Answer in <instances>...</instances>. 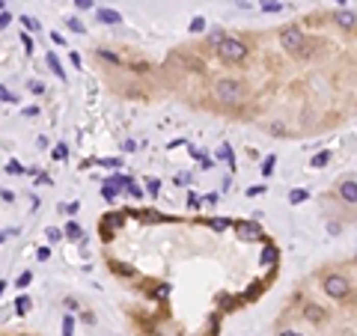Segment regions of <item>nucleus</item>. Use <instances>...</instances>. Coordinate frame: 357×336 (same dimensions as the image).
<instances>
[{
	"instance_id": "obj_1",
	"label": "nucleus",
	"mask_w": 357,
	"mask_h": 336,
	"mask_svg": "<svg viewBox=\"0 0 357 336\" xmlns=\"http://www.w3.org/2000/svg\"><path fill=\"white\" fill-rule=\"evenodd\" d=\"M218 54H221L223 63H244V57H247V45H244V42H238V39H223L221 45H218Z\"/></svg>"
},
{
	"instance_id": "obj_2",
	"label": "nucleus",
	"mask_w": 357,
	"mask_h": 336,
	"mask_svg": "<svg viewBox=\"0 0 357 336\" xmlns=\"http://www.w3.org/2000/svg\"><path fill=\"white\" fill-rule=\"evenodd\" d=\"M215 95L221 98L223 105H235L238 98L244 95V89H241V84H238V81L223 77V81H218V84H215Z\"/></svg>"
},
{
	"instance_id": "obj_3",
	"label": "nucleus",
	"mask_w": 357,
	"mask_h": 336,
	"mask_svg": "<svg viewBox=\"0 0 357 336\" xmlns=\"http://www.w3.org/2000/svg\"><path fill=\"white\" fill-rule=\"evenodd\" d=\"M322 289H324V295H330V298H337V301L348 298V292H351L348 280H345V277H340V274H330V277H324Z\"/></svg>"
},
{
	"instance_id": "obj_4",
	"label": "nucleus",
	"mask_w": 357,
	"mask_h": 336,
	"mask_svg": "<svg viewBox=\"0 0 357 336\" xmlns=\"http://www.w3.org/2000/svg\"><path fill=\"white\" fill-rule=\"evenodd\" d=\"M280 45H283L289 54H301V57H304V33H301L298 27H286V30L280 33Z\"/></svg>"
},
{
	"instance_id": "obj_5",
	"label": "nucleus",
	"mask_w": 357,
	"mask_h": 336,
	"mask_svg": "<svg viewBox=\"0 0 357 336\" xmlns=\"http://www.w3.org/2000/svg\"><path fill=\"white\" fill-rule=\"evenodd\" d=\"M128 182H131V178H125V176H113V178H110V182H104V188H102V196H104V199H107V202H110V199L116 196V188H125Z\"/></svg>"
},
{
	"instance_id": "obj_6",
	"label": "nucleus",
	"mask_w": 357,
	"mask_h": 336,
	"mask_svg": "<svg viewBox=\"0 0 357 336\" xmlns=\"http://www.w3.org/2000/svg\"><path fill=\"white\" fill-rule=\"evenodd\" d=\"M235 229H238V238H241V241H256V238H262L256 223H235Z\"/></svg>"
},
{
	"instance_id": "obj_7",
	"label": "nucleus",
	"mask_w": 357,
	"mask_h": 336,
	"mask_svg": "<svg viewBox=\"0 0 357 336\" xmlns=\"http://www.w3.org/2000/svg\"><path fill=\"white\" fill-rule=\"evenodd\" d=\"M340 196L345 199V202H351V205H354V202H357V182H351V178L340 182Z\"/></svg>"
},
{
	"instance_id": "obj_8",
	"label": "nucleus",
	"mask_w": 357,
	"mask_h": 336,
	"mask_svg": "<svg viewBox=\"0 0 357 336\" xmlns=\"http://www.w3.org/2000/svg\"><path fill=\"white\" fill-rule=\"evenodd\" d=\"M96 18H99L102 24H122V15H119L116 9H99Z\"/></svg>"
},
{
	"instance_id": "obj_9",
	"label": "nucleus",
	"mask_w": 357,
	"mask_h": 336,
	"mask_svg": "<svg viewBox=\"0 0 357 336\" xmlns=\"http://www.w3.org/2000/svg\"><path fill=\"white\" fill-rule=\"evenodd\" d=\"M334 21H337L340 27H345V30H351V27H354V24H357L354 12H337V15H334Z\"/></svg>"
},
{
	"instance_id": "obj_10",
	"label": "nucleus",
	"mask_w": 357,
	"mask_h": 336,
	"mask_svg": "<svg viewBox=\"0 0 357 336\" xmlns=\"http://www.w3.org/2000/svg\"><path fill=\"white\" fill-rule=\"evenodd\" d=\"M45 63H48V69L60 77V81H66V71H63V66H60V60H57V54H48L45 57Z\"/></svg>"
},
{
	"instance_id": "obj_11",
	"label": "nucleus",
	"mask_w": 357,
	"mask_h": 336,
	"mask_svg": "<svg viewBox=\"0 0 357 336\" xmlns=\"http://www.w3.org/2000/svg\"><path fill=\"white\" fill-rule=\"evenodd\" d=\"M304 316L313 321V324H319V321H324V309L322 306H316V303H310V306L304 309Z\"/></svg>"
},
{
	"instance_id": "obj_12",
	"label": "nucleus",
	"mask_w": 357,
	"mask_h": 336,
	"mask_svg": "<svg viewBox=\"0 0 357 336\" xmlns=\"http://www.w3.org/2000/svg\"><path fill=\"white\" fill-rule=\"evenodd\" d=\"M63 235H68V238H75V241H81V238H86V235H84V229H81V226H78L75 220H68V223H66V229H63Z\"/></svg>"
},
{
	"instance_id": "obj_13",
	"label": "nucleus",
	"mask_w": 357,
	"mask_h": 336,
	"mask_svg": "<svg viewBox=\"0 0 357 336\" xmlns=\"http://www.w3.org/2000/svg\"><path fill=\"white\" fill-rule=\"evenodd\" d=\"M30 306H33L30 298H27V295H21V298L15 301V313H18V316H24V313H30Z\"/></svg>"
},
{
	"instance_id": "obj_14",
	"label": "nucleus",
	"mask_w": 357,
	"mask_h": 336,
	"mask_svg": "<svg viewBox=\"0 0 357 336\" xmlns=\"http://www.w3.org/2000/svg\"><path fill=\"white\" fill-rule=\"evenodd\" d=\"M0 101H6V105H15L18 95H15V92H12L9 87H3V84H0Z\"/></svg>"
},
{
	"instance_id": "obj_15",
	"label": "nucleus",
	"mask_w": 357,
	"mask_h": 336,
	"mask_svg": "<svg viewBox=\"0 0 357 336\" xmlns=\"http://www.w3.org/2000/svg\"><path fill=\"white\" fill-rule=\"evenodd\" d=\"M18 21H21V24H24V27H27V30H30V33H39V21H36V18H30V15H21L18 18Z\"/></svg>"
},
{
	"instance_id": "obj_16",
	"label": "nucleus",
	"mask_w": 357,
	"mask_h": 336,
	"mask_svg": "<svg viewBox=\"0 0 357 336\" xmlns=\"http://www.w3.org/2000/svg\"><path fill=\"white\" fill-rule=\"evenodd\" d=\"M274 167H277V158H274V155H271V158H265V161H262V176H271Z\"/></svg>"
},
{
	"instance_id": "obj_17",
	"label": "nucleus",
	"mask_w": 357,
	"mask_h": 336,
	"mask_svg": "<svg viewBox=\"0 0 357 336\" xmlns=\"http://www.w3.org/2000/svg\"><path fill=\"white\" fill-rule=\"evenodd\" d=\"M203 30H205V18L197 15L194 21H191V33H203Z\"/></svg>"
},
{
	"instance_id": "obj_18",
	"label": "nucleus",
	"mask_w": 357,
	"mask_h": 336,
	"mask_svg": "<svg viewBox=\"0 0 357 336\" xmlns=\"http://www.w3.org/2000/svg\"><path fill=\"white\" fill-rule=\"evenodd\" d=\"M6 173H12V176H21V173H27V170H24V167H21V164L12 158L9 164H6Z\"/></svg>"
},
{
	"instance_id": "obj_19",
	"label": "nucleus",
	"mask_w": 357,
	"mask_h": 336,
	"mask_svg": "<svg viewBox=\"0 0 357 336\" xmlns=\"http://www.w3.org/2000/svg\"><path fill=\"white\" fill-rule=\"evenodd\" d=\"M306 196H310V194H306L304 188H298V191H292V194H289V202H295V205H298V202H304Z\"/></svg>"
},
{
	"instance_id": "obj_20",
	"label": "nucleus",
	"mask_w": 357,
	"mask_h": 336,
	"mask_svg": "<svg viewBox=\"0 0 357 336\" xmlns=\"http://www.w3.org/2000/svg\"><path fill=\"white\" fill-rule=\"evenodd\" d=\"M51 155H54V161H66V158H68V149L63 146V143H60V146H54Z\"/></svg>"
},
{
	"instance_id": "obj_21",
	"label": "nucleus",
	"mask_w": 357,
	"mask_h": 336,
	"mask_svg": "<svg viewBox=\"0 0 357 336\" xmlns=\"http://www.w3.org/2000/svg\"><path fill=\"white\" fill-rule=\"evenodd\" d=\"M30 280H33V274H30V271H24V274L15 280V286H18V289H27V286H30Z\"/></svg>"
},
{
	"instance_id": "obj_22",
	"label": "nucleus",
	"mask_w": 357,
	"mask_h": 336,
	"mask_svg": "<svg viewBox=\"0 0 357 336\" xmlns=\"http://www.w3.org/2000/svg\"><path fill=\"white\" fill-rule=\"evenodd\" d=\"M327 161H330V152H319V155L313 158V167H324Z\"/></svg>"
},
{
	"instance_id": "obj_23",
	"label": "nucleus",
	"mask_w": 357,
	"mask_h": 336,
	"mask_svg": "<svg viewBox=\"0 0 357 336\" xmlns=\"http://www.w3.org/2000/svg\"><path fill=\"white\" fill-rule=\"evenodd\" d=\"M158 191H161V182H158V178H149V182H146V194H158Z\"/></svg>"
},
{
	"instance_id": "obj_24",
	"label": "nucleus",
	"mask_w": 357,
	"mask_h": 336,
	"mask_svg": "<svg viewBox=\"0 0 357 336\" xmlns=\"http://www.w3.org/2000/svg\"><path fill=\"white\" fill-rule=\"evenodd\" d=\"M66 24H68V30H75V33H84V24H81V18H68Z\"/></svg>"
},
{
	"instance_id": "obj_25",
	"label": "nucleus",
	"mask_w": 357,
	"mask_h": 336,
	"mask_svg": "<svg viewBox=\"0 0 357 336\" xmlns=\"http://www.w3.org/2000/svg\"><path fill=\"white\" fill-rule=\"evenodd\" d=\"M45 235H48V241H60V238H63V232L57 229V226H48V229H45Z\"/></svg>"
},
{
	"instance_id": "obj_26",
	"label": "nucleus",
	"mask_w": 357,
	"mask_h": 336,
	"mask_svg": "<svg viewBox=\"0 0 357 336\" xmlns=\"http://www.w3.org/2000/svg\"><path fill=\"white\" fill-rule=\"evenodd\" d=\"M262 9H265V12H280L283 6H280L277 0H265V3H262Z\"/></svg>"
},
{
	"instance_id": "obj_27",
	"label": "nucleus",
	"mask_w": 357,
	"mask_h": 336,
	"mask_svg": "<svg viewBox=\"0 0 357 336\" xmlns=\"http://www.w3.org/2000/svg\"><path fill=\"white\" fill-rule=\"evenodd\" d=\"M72 327H75V321H72V316H66L63 319V336H72Z\"/></svg>"
},
{
	"instance_id": "obj_28",
	"label": "nucleus",
	"mask_w": 357,
	"mask_h": 336,
	"mask_svg": "<svg viewBox=\"0 0 357 336\" xmlns=\"http://www.w3.org/2000/svg\"><path fill=\"white\" fill-rule=\"evenodd\" d=\"M125 191H128V194H131V196H143V191H140V188H137V185H134V178H131V182L125 185Z\"/></svg>"
},
{
	"instance_id": "obj_29",
	"label": "nucleus",
	"mask_w": 357,
	"mask_h": 336,
	"mask_svg": "<svg viewBox=\"0 0 357 336\" xmlns=\"http://www.w3.org/2000/svg\"><path fill=\"white\" fill-rule=\"evenodd\" d=\"M265 194V185H253V188H247V196H262Z\"/></svg>"
},
{
	"instance_id": "obj_30",
	"label": "nucleus",
	"mask_w": 357,
	"mask_h": 336,
	"mask_svg": "<svg viewBox=\"0 0 357 336\" xmlns=\"http://www.w3.org/2000/svg\"><path fill=\"white\" fill-rule=\"evenodd\" d=\"M21 42H24V51H27V54H33V39H30V36L24 33V36H21Z\"/></svg>"
},
{
	"instance_id": "obj_31",
	"label": "nucleus",
	"mask_w": 357,
	"mask_h": 336,
	"mask_svg": "<svg viewBox=\"0 0 357 336\" xmlns=\"http://www.w3.org/2000/svg\"><path fill=\"white\" fill-rule=\"evenodd\" d=\"M223 39H226V36H223V33H211V39H208V42H211V45H215V48H218V45H221Z\"/></svg>"
},
{
	"instance_id": "obj_32",
	"label": "nucleus",
	"mask_w": 357,
	"mask_h": 336,
	"mask_svg": "<svg viewBox=\"0 0 357 336\" xmlns=\"http://www.w3.org/2000/svg\"><path fill=\"white\" fill-rule=\"evenodd\" d=\"M78 9H92V0H75Z\"/></svg>"
},
{
	"instance_id": "obj_33",
	"label": "nucleus",
	"mask_w": 357,
	"mask_h": 336,
	"mask_svg": "<svg viewBox=\"0 0 357 336\" xmlns=\"http://www.w3.org/2000/svg\"><path fill=\"white\" fill-rule=\"evenodd\" d=\"M271 259H274V250L268 247L265 253H262V262H265V265H271Z\"/></svg>"
},
{
	"instance_id": "obj_34",
	"label": "nucleus",
	"mask_w": 357,
	"mask_h": 336,
	"mask_svg": "<svg viewBox=\"0 0 357 336\" xmlns=\"http://www.w3.org/2000/svg\"><path fill=\"white\" fill-rule=\"evenodd\" d=\"M51 39H54V42H57V45H60V48L66 45V39H63V33H60V30H57V33H51Z\"/></svg>"
},
{
	"instance_id": "obj_35",
	"label": "nucleus",
	"mask_w": 357,
	"mask_h": 336,
	"mask_svg": "<svg viewBox=\"0 0 357 336\" xmlns=\"http://www.w3.org/2000/svg\"><path fill=\"white\" fill-rule=\"evenodd\" d=\"M9 21H12V15H9V12H0V27H6Z\"/></svg>"
},
{
	"instance_id": "obj_36",
	"label": "nucleus",
	"mask_w": 357,
	"mask_h": 336,
	"mask_svg": "<svg viewBox=\"0 0 357 336\" xmlns=\"http://www.w3.org/2000/svg\"><path fill=\"white\" fill-rule=\"evenodd\" d=\"M122 149H125V152H134L137 143H134V140H125V143H122Z\"/></svg>"
},
{
	"instance_id": "obj_37",
	"label": "nucleus",
	"mask_w": 357,
	"mask_h": 336,
	"mask_svg": "<svg viewBox=\"0 0 357 336\" xmlns=\"http://www.w3.org/2000/svg\"><path fill=\"white\" fill-rule=\"evenodd\" d=\"M187 182H191V176H187V173H182V176H176V185H187Z\"/></svg>"
},
{
	"instance_id": "obj_38",
	"label": "nucleus",
	"mask_w": 357,
	"mask_h": 336,
	"mask_svg": "<svg viewBox=\"0 0 357 336\" xmlns=\"http://www.w3.org/2000/svg\"><path fill=\"white\" fill-rule=\"evenodd\" d=\"M36 256H39V259H48V256H51V250H48V247H39V253H36Z\"/></svg>"
},
{
	"instance_id": "obj_39",
	"label": "nucleus",
	"mask_w": 357,
	"mask_h": 336,
	"mask_svg": "<svg viewBox=\"0 0 357 336\" xmlns=\"http://www.w3.org/2000/svg\"><path fill=\"white\" fill-rule=\"evenodd\" d=\"M102 167H119V158H110V161H102Z\"/></svg>"
},
{
	"instance_id": "obj_40",
	"label": "nucleus",
	"mask_w": 357,
	"mask_h": 336,
	"mask_svg": "<svg viewBox=\"0 0 357 336\" xmlns=\"http://www.w3.org/2000/svg\"><path fill=\"white\" fill-rule=\"evenodd\" d=\"M30 89H33V92H45V87H42L39 81H33V84H30Z\"/></svg>"
},
{
	"instance_id": "obj_41",
	"label": "nucleus",
	"mask_w": 357,
	"mask_h": 336,
	"mask_svg": "<svg viewBox=\"0 0 357 336\" xmlns=\"http://www.w3.org/2000/svg\"><path fill=\"white\" fill-rule=\"evenodd\" d=\"M280 336H301V333H295V330H283Z\"/></svg>"
},
{
	"instance_id": "obj_42",
	"label": "nucleus",
	"mask_w": 357,
	"mask_h": 336,
	"mask_svg": "<svg viewBox=\"0 0 357 336\" xmlns=\"http://www.w3.org/2000/svg\"><path fill=\"white\" fill-rule=\"evenodd\" d=\"M3 6H6V0H0V12H3Z\"/></svg>"
},
{
	"instance_id": "obj_43",
	"label": "nucleus",
	"mask_w": 357,
	"mask_h": 336,
	"mask_svg": "<svg viewBox=\"0 0 357 336\" xmlns=\"http://www.w3.org/2000/svg\"><path fill=\"white\" fill-rule=\"evenodd\" d=\"M3 289H6V283H0V295H3Z\"/></svg>"
}]
</instances>
